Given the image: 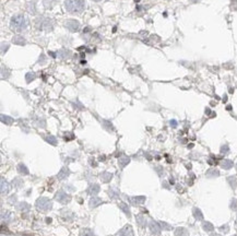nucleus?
<instances>
[{"instance_id":"10","label":"nucleus","mask_w":237,"mask_h":236,"mask_svg":"<svg viewBox=\"0 0 237 236\" xmlns=\"http://www.w3.org/2000/svg\"><path fill=\"white\" fill-rule=\"evenodd\" d=\"M38 63H42V64H44L45 63V56L44 55H43V54H42V55H40V60H38Z\"/></svg>"},{"instance_id":"5","label":"nucleus","mask_w":237,"mask_h":236,"mask_svg":"<svg viewBox=\"0 0 237 236\" xmlns=\"http://www.w3.org/2000/svg\"><path fill=\"white\" fill-rule=\"evenodd\" d=\"M56 54L58 58H60V59H66V58H68L71 55V51L68 50V49H60V50H58Z\"/></svg>"},{"instance_id":"14","label":"nucleus","mask_w":237,"mask_h":236,"mask_svg":"<svg viewBox=\"0 0 237 236\" xmlns=\"http://www.w3.org/2000/svg\"><path fill=\"white\" fill-rule=\"evenodd\" d=\"M89 31H91V27H86V29H84V33H86V32H89Z\"/></svg>"},{"instance_id":"9","label":"nucleus","mask_w":237,"mask_h":236,"mask_svg":"<svg viewBox=\"0 0 237 236\" xmlns=\"http://www.w3.org/2000/svg\"><path fill=\"white\" fill-rule=\"evenodd\" d=\"M31 77H32V79H34V74H33V73H27V74H26V80H27V82H30V81H31Z\"/></svg>"},{"instance_id":"4","label":"nucleus","mask_w":237,"mask_h":236,"mask_svg":"<svg viewBox=\"0 0 237 236\" xmlns=\"http://www.w3.org/2000/svg\"><path fill=\"white\" fill-rule=\"evenodd\" d=\"M40 30H44V31H52L53 30V23L50 20L48 19H44L42 21V25L40 26Z\"/></svg>"},{"instance_id":"7","label":"nucleus","mask_w":237,"mask_h":236,"mask_svg":"<svg viewBox=\"0 0 237 236\" xmlns=\"http://www.w3.org/2000/svg\"><path fill=\"white\" fill-rule=\"evenodd\" d=\"M222 165H223V167H225V168H230V167H232V162H230V161H224Z\"/></svg>"},{"instance_id":"2","label":"nucleus","mask_w":237,"mask_h":236,"mask_svg":"<svg viewBox=\"0 0 237 236\" xmlns=\"http://www.w3.org/2000/svg\"><path fill=\"white\" fill-rule=\"evenodd\" d=\"M10 26L13 31L16 32H22L26 29L27 26V21L22 14H18V16H14L13 18L11 19V22H10Z\"/></svg>"},{"instance_id":"11","label":"nucleus","mask_w":237,"mask_h":236,"mask_svg":"<svg viewBox=\"0 0 237 236\" xmlns=\"http://www.w3.org/2000/svg\"><path fill=\"white\" fill-rule=\"evenodd\" d=\"M2 119L5 123H10V118L9 117H5V116H2Z\"/></svg>"},{"instance_id":"15","label":"nucleus","mask_w":237,"mask_h":236,"mask_svg":"<svg viewBox=\"0 0 237 236\" xmlns=\"http://www.w3.org/2000/svg\"><path fill=\"white\" fill-rule=\"evenodd\" d=\"M93 1H96V2H99V1H102V0H93Z\"/></svg>"},{"instance_id":"6","label":"nucleus","mask_w":237,"mask_h":236,"mask_svg":"<svg viewBox=\"0 0 237 236\" xmlns=\"http://www.w3.org/2000/svg\"><path fill=\"white\" fill-rule=\"evenodd\" d=\"M12 43L13 44H16V45H25L26 44V40H25V38L23 37V36L21 35H16L13 36V38H12Z\"/></svg>"},{"instance_id":"13","label":"nucleus","mask_w":237,"mask_h":236,"mask_svg":"<svg viewBox=\"0 0 237 236\" xmlns=\"http://www.w3.org/2000/svg\"><path fill=\"white\" fill-rule=\"evenodd\" d=\"M189 1H190L191 3H197V2H199L200 0H189Z\"/></svg>"},{"instance_id":"3","label":"nucleus","mask_w":237,"mask_h":236,"mask_svg":"<svg viewBox=\"0 0 237 236\" xmlns=\"http://www.w3.org/2000/svg\"><path fill=\"white\" fill-rule=\"evenodd\" d=\"M65 26L67 27L70 32H77L80 29V23L77 20H67L65 22Z\"/></svg>"},{"instance_id":"12","label":"nucleus","mask_w":237,"mask_h":236,"mask_svg":"<svg viewBox=\"0 0 237 236\" xmlns=\"http://www.w3.org/2000/svg\"><path fill=\"white\" fill-rule=\"evenodd\" d=\"M170 125H172L173 127H176L177 124H176V121H175V120H173V121H170Z\"/></svg>"},{"instance_id":"8","label":"nucleus","mask_w":237,"mask_h":236,"mask_svg":"<svg viewBox=\"0 0 237 236\" xmlns=\"http://www.w3.org/2000/svg\"><path fill=\"white\" fill-rule=\"evenodd\" d=\"M9 48V45L1 44V54H5V51H7V49Z\"/></svg>"},{"instance_id":"1","label":"nucleus","mask_w":237,"mask_h":236,"mask_svg":"<svg viewBox=\"0 0 237 236\" xmlns=\"http://www.w3.org/2000/svg\"><path fill=\"white\" fill-rule=\"evenodd\" d=\"M65 8L70 13H79L84 10L85 2L84 0H66Z\"/></svg>"}]
</instances>
